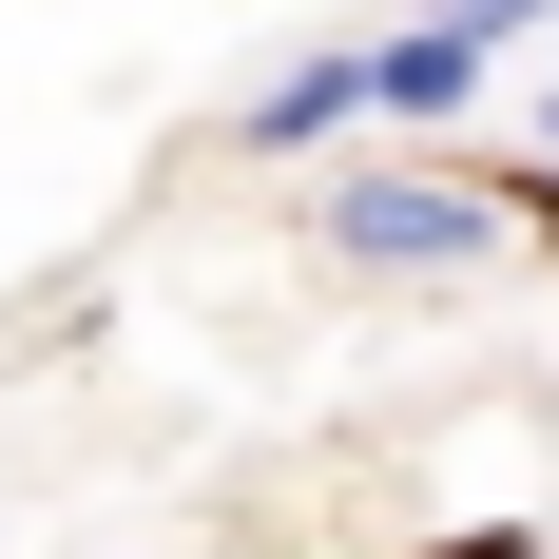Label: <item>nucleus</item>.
<instances>
[{
  "instance_id": "1",
  "label": "nucleus",
  "mask_w": 559,
  "mask_h": 559,
  "mask_svg": "<svg viewBox=\"0 0 559 559\" xmlns=\"http://www.w3.org/2000/svg\"><path fill=\"white\" fill-rule=\"evenodd\" d=\"M329 251H347V271H483V251H502V193H444V174H347V193H329Z\"/></svg>"
},
{
  "instance_id": "2",
  "label": "nucleus",
  "mask_w": 559,
  "mask_h": 559,
  "mask_svg": "<svg viewBox=\"0 0 559 559\" xmlns=\"http://www.w3.org/2000/svg\"><path fill=\"white\" fill-rule=\"evenodd\" d=\"M309 135H367V20H347V39H309L271 97H251V155H309Z\"/></svg>"
},
{
  "instance_id": "3",
  "label": "nucleus",
  "mask_w": 559,
  "mask_h": 559,
  "mask_svg": "<svg viewBox=\"0 0 559 559\" xmlns=\"http://www.w3.org/2000/svg\"><path fill=\"white\" fill-rule=\"evenodd\" d=\"M463 97H483V39H444V20L367 39V116H463Z\"/></svg>"
},
{
  "instance_id": "4",
  "label": "nucleus",
  "mask_w": 559,
  "mask_h": 559,
  "mask_svg": "<svg viewBox=\"0 0 559 559\" xmlns=\"http://www.w3.org/2000/svg\"><path fill=\"white\" fill-rule=\"evenodd\" d=\"M425 20H444V39H483V58H502V39H540L559 0H425Z\"/></svg>"
},
{
  "instance_id": "5",
  "label": "nucleus",
  "mask_w": 559,
  "mask_h": 559,
  "mask_svg": "<svg viewBox=\"0 0 559 559\" xmlns=\"http://www.w3.org/2000/svg\"><path fill=\"white\" fill-rule=\"evenodd\" d=\"M502 213H540V231H559V155H540V174H521V193H502Z\"/></svg>"
},
{
  "instance_id": "6",
  "label": "nucleus",
  "mask_w": 559,
  "mask_h": 559,
  "mask_svg": "<svg viewBox=\"0 0 559 559\" xmlns=\"http://www.w3.org/2000/svg\"><path fill=\"white\" fill-rule=\"evenodd\" d=\"M444 559H540V540H521V521H483V540H444Z\"/></svg>"
}]
</instances>
